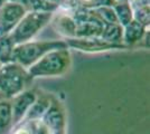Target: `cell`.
<instances>
[{
	"label": "cell",
	"instance_id": "4fadbf2b",
	"mask_svg": "<svg viewBox=\"0 0 150 134\" xmlns=\"http://www.w3.org/2000/svg\"><path fill=\"white\" fill-rule=\"evenodd\" d=\"M122 36L123 27L119 24H104L100 38L109 44L122 46ZM125 46V45H123Z\"/></svg>",
	"mask_w": 150,
	"mask_h": 134
},
{
	"label": "cell",
	"instance_id": "277c9868",
	"mask_svg": "<svg viewBox=\"0 0 150 134\" xmlns=\"http://www.w3.org/2000/svg\"><path fill=\"white\" fill-rule=\"evenodd\" d=\"M55 13H27L9 32L13 44L30 41L50 24Z\"/></svg>",
	"mask_w": 150,
	"mask_h": 134
},
{
	"label": "cell",
	"instance_id": "4316f807",
	"mask_svg": "<svg viewBox=\"0 0 150 134\" xmlns=\"http://www.w3.org/2000/svg\"><path fill=\"white\" fill-rule=\"evenodd\" d=\"M0 67H1V64H0Z\"/></svg>",
	"mask_w": 150,
	"mask_h": 134
},
{
	"label": "cell",
	"instance_id": "30bf717a",
	"mask_svg": "<svg viewBox=\"0 0 150 134\" xmlns=\"http://www.w3.org/2000/svg\"><path fill=\"white\" fill-rule=\"evenodd\" d=\"M50 22L54 24V27L59 35H62L66 39L74 38L76 34V24L72 17V15H67L65 13H59V15L53 16Z\"/></svg>",
	"mask_w": 150,
	"mask_h": 134
},
{
	"label": "cell",
	"instance_id": "7c38bea8",
	"mask_svg": "<svg viewBox=\"0 0 150 134\" xmlns=\"http://www.w3.org/2000/svg\"><path fill=\"white\" fill-rule=\"evenodd\" d=\"M27 13H56L59 8L58 4L50 0H17Z\"/></svg>",
	"mask_w": 150,
	"mask_h": 134
},
{
	"label": "cell",
	"instance_id": "484cf974",
	"mask_svg": "<svg viewBox=\"0 0 150 134\" xmlns=\"http://www.w3.org/2000/svg\"><path fill=\"white\" fill-rule=\"evenodd\" d=\"M123 1H128V0H115V2H123Z\"/></svg>",
	"mask_w": 150,
	"mask_h": 134
},
{
	"label": "cell",
	"instance_id": "9a60e30c",
	"mask_svg": "<svg viewBox=\"0 0 150 134\" xmlns=\"http://www.w3.org/2000/svg\"><path fill=\"white\" fill-rule=\"evenodd\" d=\"M112 7L114 13H115L119 25L125 27L133 20V8H132L129 1L115 2Z\"/></svg>",
	"mask_w": 150,
	"mask_h": 134
},
{
	"label": "cell",
	"instance_id": "603a6c76",
	"mask_svg": "<svg viewBox=\"0 0 150 134\" xmlns=\"http://www.w3.org/2000/svg\"><path fill=\"white\" fill-rule=\"evenodd\" d=\"M7 0H0V9H1V7L5 5V2H6Z\"/></svg>",
	"mask_w": 150,
	"mask_h": 134
},
{
	"label": "cell",
	"instance_id": "44dd1931",
	"mask_svg": "<svg viewBox=\"0 0 150 134\" xmlns=\"http://www.w3.org/2000/svg\"><path fill=\"white\" fill-rule=\"evenodd\" d=\"M31 123V128L34 134H53L50 130L40 120H35V121H29Z\"/></svg>",
	"mask_w": 150,
	"mask_h": 134
},
{
	"label": "cell",
	"instance_id": "2e32d148",
	"mask_svg": "<svg viewBox=\"0 0 150 134\" xmlns=\"http://www.w3.org/2000/svg\"><path fill=\"white\" fill-rule=\"evenodd\" d=\"M13 128V112L10 100L5 98L0 102V134L6 133Z\"/></svg>",
	"mask_w": 150,
	"mask_h": 134
},
{
	"label": "cell",
	"instance_id": "ac0fdd59",
	"mask_svg": "<svg viewBox=\"0 0 150 134\" xmlns=\"http://www.w3.org/2000/svg\"><path fill=\"white\" fill-rule=\"evenodd\" d=\"M103 24H119L112 6H102L93 9Z\"/></svg>",
	"mask_w": 150,
	"mask_h": 134
},
{
	"label": "cell",
	"instance_id": "7a4b0ae2",
	"mask_svg": "<svg viewBox=\"0 0 150 134\" xmlns=\"http://www.w3.org/2000/svg\"><path fill=\"white\" fill-rule=\"evenodd\" d=\"M61 48H69L65 40H30L15 46L13 62H16L23 67L28 68L47 53Z\"/></svg>",
	"mask_w": 150,
	"mask_h": 134
},
{
	"label": "cell",
	"instance_id": "e0dca14e",
	"mask_svg": "<svg viewBox=\"0 0 150 134\" xmlns=\"http://www.w3.org/2000/svg\"><path fill=\"white\" fill-rule=\"evenodd\" d=\"M16 45L13 44V39L10 38L9 34L0 39V64H8L13 62V48Z\"/></svg>",
	"mask_w": 150,
	"mask_h": 134
},
{
	"label": "cell",
	"instance_id": "d4e9b609",
	"mask_svg": "<svg viewBox=\"0 0 150 134\" xmlns=\"http://www.w3.org/2000/svg\"><path fill=\"white\" fill-rule=\"evenodd\" d=\"M50 1H53V2H55V4H58V5H59V2H61V0H50Z\"/></svg>",
	"mask_w": 150,
	"mask_h": 134
},
{
	"label": "cell",
	"instance_id": "ffe728a7",
	"mask_svg": "<svg viewBox=\"0 0 150 134\" xmlns=\"http://www.w3.org/2000/svg\"><path fill=\"white\" fill-rule=\"evenodd\" d=\"M15 128H16L13 130L10 134H34L31 123L29 121H23L21 123H19L18 125H16Z\"/></svg>",
	"mask_w": 150,
	"mask_h": 134
},
{
	"label": "cell",
	"instance_id": "8fae6325",
	"mask_svg": "<svg viewBox=\"0 0 150 134\" xmlns=\"http://www.w3.org/2000/svg\"><path fill=\"white\" fill-rule=\"evenodd\" d=\"M75 24H76L75 37H77V38L100 37L102 29H103V25H104L98 16L94 17L93 19L80 21V22H75Z\"/></svg>",
	"mask_w": 150,
	"mask_h": 134
},
{
	"label": "cell",
	"instance_id": "7402d4cb",
	"mask_svg": "<svg viewBox=\"0 0 150 134\" xmlns=\"http://www.w3.org/2000/svg\"><path fill=\"white\" fill-rule=\"evenodd\" d=\"M6 35H8V34H7L6 30L4 29V27H2V25L0 24V39L2 38L4 36H6Z\"/></svg>",
	"mask_w": 150,
	"mask_h": 134
},
{
	"label": "cell",
	"instance_id": "8992f818",
	"mask_svg": "<svg viewBox=\"0 0 150 134\" xmlns=\"http://www.w3.org/2000/svg\"><path fill=\"white\" fill-rule=\"evenodd\" d=\"M26 13V9L17 0H7L0 9V24L7 34L13 30Z\"/></svg>",
	"mask_w": 150,
	"mask_h": 134
},
{
	"label": "cell",
	"instance_id": "3957f363",
	"mask_svg": "<svg viewBox=\"0 0 150 134\" xmlns=\"http://www.w3.org/2000/svg\"><path fill=\"white\" fill-rule=\"evenodd\" d=\"M30 79L33 78L27 68L16 62L4 64L0 67V92L8 100L24 92Z\"/></svg>",
	"mask_w": 150,
	"mask_h": 134
},
{
	"label": "cell",
	"instance_id": "9c48e42d",
	"mask_svg": "<svg viewBox=\"0 0 150 134\" xmlns=\"http://www.w3.org/2000/svg\"><path fill=\"white\" fill-rule=\"evenodd\" d=\"M147 34V27L142 24L138 22L137 20H132L130 24L123 27V36H122V44L125 47L133 46L141 41Z\"/></svg>",
	"mask_w": 150,
	"mask_h": 134
},
{
	"label": "cell",
	"instance_id": "5b68a950",
	"mask_svg": "<svg viewBox=\"0 0 150 134\" xmlns=\"http://www.w3.org/2000/svg\"><path fill=\"white\" fill-rule=\"evenodd\" d=\"M37 93L35 91H24L18 95L10 98L11 112H13V128L24 121L31 105L37 100Z\"/></svg>",
	"mask_w": 150,
	"mask_h": 134
},
{
	"label": "cell",
	"instance_id": "cb8c5ba5",
	"mask_svg": "<svg viewBox=\"0 0 150 134\" xmlns=\"http://www.w3.org/2000/svg\"><path fill=\"white\" fill-rule=\"evenodd\" d=\"M5 98H6V97H5V95H4V94L0 92V102H1L2 100H5Z\"/></svg>",
	"mask_w": 150,
	"mask_h": 134
},
{
	"label": "cell",
	"instance_id": "6da1fadb",
	"mask_svg": "<svg viewBox=\"0 0 150 134\" xmlns=\"http://www.w3.org/2000/svg\"><path fill=\"white\" fill-rule=\"evenodd\" d=\"M71 64L72 57L69 48H61L47 53L27 70L31 78L62 76L69 69Z\"/></svg>",
	"mask_w": 150,
	"mask_h": 134
},
{
	"label": "cell",
	"instance_id": "52a82bcc",
	"mask_svg": "<svg viewBox=\"0 0 150 134\" xmlns=\"http://www.w3.org/2000/svg\"><path fill=\"white\" fill-rule=\"evenodd\" d=\"M40 121L50 130L53 134H66V120L62 105L56 100H53L47 112Z\"/></svg>",
	"mask_w": 150,
	"mask_h": 134
},
{
	"label": "cell",
	"instance_id": "ba28073f",
	"mask_svg": "<svg viewBox=\"0 0 150 134\" xmlns=\"http://www.w3.org/2000/svg\"><path fill=\"white\" fill-rule=\"evenodd\" d=\"M67 47H75L77 49L84 51H109V49H118V48H125V46H118L112 45L102 40L100 37H91V38H69L65 40Z\"/></svg>",
	"mask_w": 150,
	"mask_h": 134
},
{
	"label": "cell",
	"instance_id": "d6986e66",
	"mask_svg": "<svg viewBox=\"0 0 150 134\" xmlns=\"http://www.w3.org/2000/svg\"><path fill=\"white\" fill-rule=\"evenodd\" d=\"M133 19L138 22L142 24L144 26L148 27L150 24V9L149 6L138 7L133 9Z\"/></svg>",
	"mask_w": 150,
	"mask_h": 134
},
{
	"label": "cell",
	"instance_id": "5bb4252c",
	"mask_svg": "<svg viewBox=\"0 0 150 134\" xmlns=\"http://www.w3.org/2000/svg\"><path fill=\"white\" fill-rule=\"evenodd\" d=\"M53 98L48 96H38L35 103L31 105L27 115L25 116L24 121H35V120H40L44 114L47 112L48 107L52 104Z\"/></svg>",
	"mask_w": 150,
	"mask_h": 134
}]
</instances>
